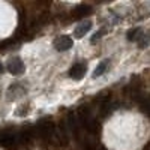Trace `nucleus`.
Returning a JSON list of instances; mask_svg holds the SVG:
<instances>
[{
    "mask_svg": "<svg viewBox=\"0 0 150 150\" xmlns=\"http://www.w3.org/2000/svg\"><path fill=\"white\" fill-rule=\"evenodd\" d=\"M87 72V65L84 62H78V63H75L71 69H69V77L75 81H80Z\"/></svg>",
    "mask_w": 150,
    "mask_h": 150,
    "instance_id": "obj_1",
    "label": "nucleus"
},
{
    "mask_svg": "<svg viewBox=\"0 0 150 150\" xmlns=\"http://www.w3.org/2000/svg\"><path fill=\"white\" fill-rule=\"evenodd\" d=\"M72 38L68 36V35H62L59 38H56L54 41V48L57 50V51H68L69 48H72Z\"/></svg>",
    "mask_w": 150,
    "mask_h": 150,
    "instance_id": "obj_2",
    "label": "nucleus"
},
{
    "mask_svg": "<svg viewBox=\"0 0 150 150\" xmlns=\"http://www.w3.org/2000/svg\"><path fill=\"white\" fill-rule=\"evenodd\" d=\"M8 71L12 75H21L24 72V63L20 57H14L8 62Z\"/></svg>",
    "mask_w": 150,
    "mask_h": 150,
    "instance_id": "obj_3",
    "label": "nucleus"
},
{
    "mask_svg": "<svg viewBox=\"0 0 150 150\" xmlns=\"http://www.w3.org/2000/svg\"><path fill=\"white\" fill-rule=\"evenodd\" d=\"M38 132H39V135L42 137V138H51V137L54 135V125L51 122H44V123L39 125Z\"/></svg>",
    "mask_w": 150,
    "mask_h": 150,
    "instance_id": "obj_4",
    "label": "nucleus"
},
{
    "mask_svg": "<svg viewBox=\"0 0 150 150\" xmlns=\"http://www.w3.org/2000/svg\"><path fill=\"white\" fill-rule=\"evenodd\" d=\"M90 27H92V23H90V21H84V23H81L80 26H77V27H75V30H74L75 38H83L87 32L90 30Z\"/></svg>",
    "mask_w": 150,
    "mask_h": 150,
    "instance_id": "obj_5",
    "label": "nucleus"
},
{
    "mask_svg": "<svg viewBox=\"0 0 150 150\" xmlns=\"http://www.w3.org/2000/svg\"><path fill=\"white\" fill-rule=\"evenodd\" d=\"M108 66H110V60H108V59L102 60L101 63L96 66V69H95V72H93V78H98V77H101V75H104V74L107 72Z\"/></svg>",
    "mask_w": 150,
    "mask_h": 150,
    "instance_id": "obj_6",
    "label": "nucleus"
},
{
    "mask_svg": "<svg viewBox=\"0 0 150 150\" xmlns=\"http://www.w3.org/2000/svg\"><path fill=\"white\" fill-rule=\"evenodd\" d=\"M90 11H92L90 6H87V5H80V6L75 8V11H74V17H75V18L86 17V15H89V14H90Z\"/></svg>",
    "mask_w": 150,
    "mask_h": 150,
    "instance_id": "obj_7",
    "label": "nucleus"
},
{
    "mask_svg": "<svg viewBox=\"0 0 150 150\" xmlns=\"http://www.w3.org/2000/svg\"><path fill=\"white\" fill-rule=\"evenodd\" d=\"M126 36H128V41L129 42H134V41H141V38L144 35H141V29L140 27H134V29H131L126 33Z\"/></svg>",
    "mask_w": 150,
    "mask_h": 150,
    "instance_id": "obj_8",
    "label": "nucleus"
},
{
    "mask_svg": "<svg viewBox=\"0 0 150 150\" xmlns=\"http://www.w3.org/2000/svg\"><path fill=\"white\" fill-rule=\"evenodd\" d=\"M27 112H29V107H27V105H21V107L15 111V114L20 116V117H23V116H27Z\"/></svg>",
    "mask_w": 150,
    "mask_h": 150,
    "instance_id": "obj_9",
    "label": "nucleus"
},
{
    "mask_svg": "<svg viewBox=\"0 0 150 150\" xmlns=\"http://www.w3.org/2000/svg\"><path fill=\"white\" fill-rule=\"evenodd\" d=\"M104 33H105V29H102V30L96 32V33L93 35V38H92V44H96V42H98V39H101Z\"/></svg>",
    "mask_w": 150,
    "mask_h": 150,
    "instance_id": "obj_10",
    "label": "nucleus"
},
{
    "mask_svg": "<svg viewBox=\"0 0 150 150\" xmlns=\"http://www.w3.org/2000/svg\"><path fill=\"white\" fill-rule=\"evenodd\" d=\"M2 72H3V65L0 63V74H2Z\"/></svg>",
    "mask_w": 150,
    "mask_h": 150,
    "instance_id": "obj_11",
    "label": "nucleus"
}]
</instances>
